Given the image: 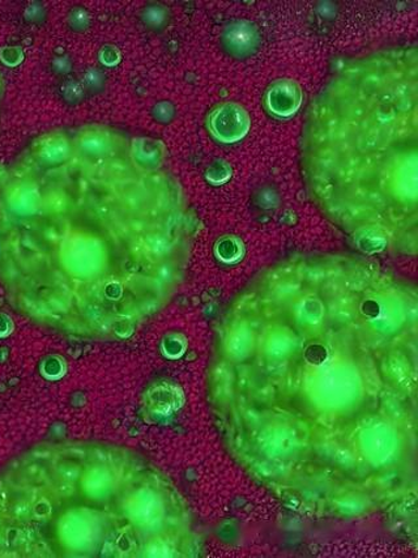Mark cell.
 I'll return each mask as SVG.
<instances>
[{
  "instance_id": "3",
  "label": "cell",
  "mask_w": 418,
  "mask_h": 558,
  "mask_svg": "<svg viewBox=\"0 0 418 558\" xmlns=\"http://www.w3.org/2000/svg\"><path fill=\"white\" fill-rule=\"evenodd\" d=\"M0 105H2V88H0Z\"/></svg>"
},
{
  "instance_id": "1",
  "label": "cell",
  "mask_w": 418,
  "mask_h": 558,
  "mask_svg": "<svg viewBox=\"0 0 418 558\" xmlns=\"http://www.w3.org/2000/svg\"><path fill=\"white\" fill-rule=\"evenodd\" d=\"M416 46L353 57L327 78L307 109L305 133L329 198L351 211L366 201V229L388 203L417 199Z\"/></svg>"
},
{
  "instance_id": "2",
  "label": "cell",
  "mask_w": 418,
  "mask_h": 558,
  "mask_svg": "<svg viewBox=\"0 0 418 558\" xmlns=\"http://www.w3.org/2000/svg\"><path fill=\"white\" fill-rule=\"evenodd\" d=\"M225 51L233 58L246 59L257 51L260 36L257 28L248 22H237L228 26L221 38Z\"/></svg>"
}]
</instances>
